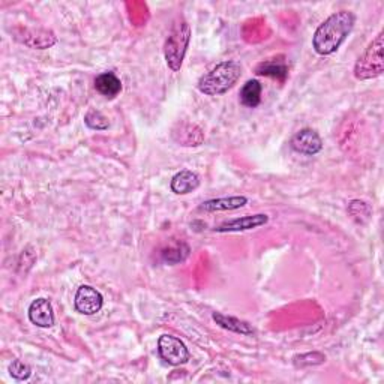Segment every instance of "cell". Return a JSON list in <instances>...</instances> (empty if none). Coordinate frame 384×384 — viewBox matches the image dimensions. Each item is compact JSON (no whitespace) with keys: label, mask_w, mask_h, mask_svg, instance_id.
Listing matches in <instances>:
<instances>
[{"label":"cell","mask_w":384,"mask_h":384,"mask_svg":"<svg viewBox=\"0 0 384 384\" xmlns=\"http://www.w3.org/2000/svg\"><path fill=\"white\" fill-rule=\"evenodd\" d=\"M248 205V198L245 196H233V197H221L213 198L201 203L198 206L200 212H226V210H236Z\"/></svg>","instance_id":"cell-11"},{"label":"cell","mask_w":384,"mask_h":384,"mask_svg":"<svg viewBox=\"0 0 384 384\" xmlns=\"http://www.w3.org/2000/svg\"><path fill=\"white\" fill-rule=\"evenodd\" d=\"M255 74H257V76L272 77L278 81H285L288 77V65L285 62V57L278 56L259 63L257 68H255Z\"/></svg>","instance_id":"cell-12"},{"label":"cell","mask_w":384,"mask_h":384,"mask_svg":"<svg viewBox=\"0 0 384 384\" xmlns=\"http://www.w3.org/2000/svg\"><path fill=\"white\" fill-rule=\"evenodd\" d=\"M261 92L263 86L259 80L247 81L240 90V104L248 109H255L261 104Z\"/></svg>","instance_id":"cell-16"},{"label":"cell","mask_w":384,"mask_h":384,"mask_svg":"<svg viewBox=\"0 0 384 384\" xmlns=\"http://www.w3.org/2000/svg\"><path fill=\"white\" fill-rule=\"evenodd\" d=\"M84 122H86V125L90 128V130H95V131H105L109 130V119L101 113V111H96V110H90L88 111V114L84 116Z\"/></svg>","instance_id":"cell-18"},{"label":"cell","mask_w":384,"mask_h":384,"mask_svg":"<svg viewBox=\"0 0 384 384\" xmlns=\"http://www.w3.org/2000/svg\"><path fill=\"white\" fill-rule=\"evenodd\" d=\"M355 23L356 17L350 11H339L332 14L315 30L313 38L314 50L320 56L334 55L353 30Z\"/></svg>","instance_id":"cell-1"},{"label":"cell","mask_w":384,"mask_h":384,"mask_svg":"<svg viewBox=\"0 0 384 384\" xmlns=\"http://www.w3.org/2000/svg\"><path fill=\"white\" fill-rule=\"evenodd\" d=\"M383 32L371 42L366 51L359 57L355 67V77L357 80H369L380 77L384 72V56H383Z\"/></svg>","instance_id":"cell-4"},{"label":"cell","mask_w":384,"mask_h":384,"mask_svg":"<svg viewBox=\"0 0 384 384\" xmlns=\"http://www.w3.org/2000/svg\"><path fill=\"white\" fill-rule=\"evenodd\" d=\"M191 41V27L185 20H177L164 44V56L167 67L173 72L180 71L184 65Z\"/></svg>","instance_id":"cell-3"},{"label":"cell","mask_w":384,"mask_h":384,"mask_svg":"<svg viewBox=\"0 0 384 384\" xmlns=\"http://www.w3.org/2000/svg\"><path fill=\"white\" fill-rule=\"evenodd\" d=\"M95 89L109 100L116 98L122 90V81L114 72H102L95 80Z\"/></svg>","instance_id":"cell-14"},{"label":"cell","mask_w":384,"mask_h":384,"mask_svg":"<svg viewBox=\"0 0 384 384\" xmlns=\"http://www.w3.org/2000/svg\"><path fill=\"white\" fill-rule=\"evenodd\" d=\"M212 317H213V320H215L219 327L228 330V332L245 335V336H252L255 334L254 327L248 322H243V320H240L238 317L226 315L222 313H213Z\"/></svg>","instance_id":"cell-13"},{"label":"cell","mask_w":384,"mask_h":384,"mask_svg":"<svg viewBox=\"0 0 384 384\" xmlns=\"http://www.w3.org/2000/svg\"><path fill=\"white\" fill-rule=\"evenodd\" d=\"M198 186L200 177L194 172H191V170H182L172 179V191L179 196L189 194V192L196 191Z\"/></svg>","instance_id":"cell-15"},{"label":"cell","mask_w":384,"mask_h":384,"mask_svg":"<svg viewBox=\"0 0 384 384\" xmlns=\"http://www.w3.org/2000/svg\"><path fill=\"white\" fill-rule=\"evenodd\" d=\"M240 76V63L234 60L221 62L219 65H217L198 80L197 88L201 93L207 96H219L227 93L239 81Z\"/></svg>","instance_id":"cell-2"},{"label":"cell","mask_w":384,"mask_h":384,"mask_svg":"<svg viewBox=\"0 0 384 384\" xmlns=\"http://www.w3.org/2000/svg\"><path fill=\"white\" fill-rule=\"evenodd\" d=\"M76 309L83 315H93L101 311L104 305L102 294L90 285H81L76 293Z\"/></svg>","instance_id":"cell-7"},{"label":"cell","mask_w":384,"mask_h":384,"mask_svg":"<svg viewBox=\"0 0 384 384\" xmlns=\"http://www.w3.org/2000/svg\"><path fill=\"white\" fill-rule=\"evenodd\" d=\"M9 374L11 377H14L18 381H25L30 378L32 368L27 364H25V362L17 359V360H13V364L9 365Z\"/></svg>","instance_id":"cell-20"},{"label":"cell","mask_w":384,"mask_h":384,"mask_svg":"<svg viewBox=\"0 0 384 384\" xmlns=\"http://www.w3.org/2000/svg\"><path fill=\"white\" fill-rule=\"evenodd\" d=\"M158 351L161 359L172 366L185 365L189 360V351L184 344V341H180L173 335H163L159 338Z\"/></svg>","instance_id":"cell-5"},{"label":"cell","mask_w":384,"mask_h":384,"mask_svg":"<svg viewBox=\"0 0 384 384\" xmlns=\"http://www.w3.org/2000/svg\"><path fill=\"white\" fill-rule=\"evenodd\" d=\"M15 39L21 44L38 50L50 48L57 42L56 35L46 29H20L15 32Z\"/></svg>","instance_id":"cell-6"},{"label":"cell","mask_w":384,"mask_h":384,"mask_svg":"<svg viewBox=\"0 0 384 384\" xmlns=\"http://www.w3.org/2000/svg\"><path fill=\"white\" fill-rule=\"evenodd\" d=\"M189 252H191V249L188 245L185 242H179V243L170 245V247L164 248L161 251V259L164 263H167L170 266H174L179 263H184L189 257Z\"/></svg>","instance_id":"cell-17"},{"label":"cell","mask_w":384,"mask_h":384,"mask_svg":"<svg viewBox=\"0 0 384 384\" xmlns=\"http://www.w3.org/2000/svg\"><path fill=\"white\" fill-rule=\"evenodd\" d=\"M269 222V217L264 215V213H259V215H251V217H242L221 224L219 227L215 228L218 233H234V231H247L259 228L261 226H266Z\"/></svg>","instance_id":"cell-10"},{"label":"cell","mask_w":384,"mask_h":384,"mask_svg":"<svg viewBox=\"0 0 384 384\" xmlns=\"http://www.w3.org/2000/svg\"><path fill=\"white\" fill-rule=\"evenodd\" d=\"M296 368H305V366H313V365H322L326 362V356L322 353H308L296 356L293 359Z\"/></svg>","instance_id":"cell-19"},{"label":"cell","mask_w":384,"mask_h":384,"mask_svg":"<svg viewBox=\"0 0 384 384\" xmlns=\"http://www.w3.org/2000/svg\"><path fill=\"white\" fill-rule=\"evenodd\" d=\"M290 146L294 152L306 155V156H314L318 152H322L323 149V140L314 130H309V128H305V130L299 131L294 134L292 138Z\"/></svg>","instance_id":"cell-8"},{"label":"cell","mask_w":384,"mask_h":384,"mask_svg":"<svg viewBox=\"0 0 384 384\" xmlns=\"http://www.w3.org/2000/svg\"><path fill=\"white\" fill-rule=\"evenodd\" d=\"M29 320L32 324L38 327H51L55 324V313H53L51 302L46 297H39L29 306Z\"/></svg>","instance_id":"cell-9"}]
</instances>
